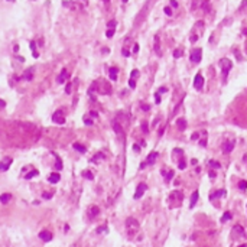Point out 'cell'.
I'll list each match as a JSON object with an SVG mask.
<instances>
[{
    "instance_id": "obj_32",
    "label": "cell",
    "mask_w": 247,
    "mask_h": 247,
    "mask_svg": "<svg viewBox=\"0 0 247 247\" xmlns=\"http://www.w3.org/2000/svg\"><path fill=\"white\" fill-rule=\"evenodd\" d=\"M114 130H116V133H119V134H123L121 126H120V124H117V123H114Z\"/></svg>"
},
{
    "instance_id": "obj_47",
    "label": "cell",
    "mask_w": 247,
    "mask_h": 247,
    "mask_svg": "<svg viewBox=\"0 0 247 247\" xmlns=\"http://www.w3.org/2000/svg\"><path fill=\"white\" fill-rule=\"evenodd\" d=\"M171 6H172V7H178V2H174V0H172V2H171Z\"/></svg>"
},
{
    "instance_id": "obj_39",
    "label": "cell",
    "mask_w": 247,
    "mask_h": 247,
    "mask_svg": "<svg viewBox=\"0 0 247 247\" xmlns=\"http://www.w3.org/2000/svg\"><path fill=\"white\" fill-rule=\"evenodd\" d=\"M129 87H130V88H134V87H136V80H132V78L129 80Z\"/></svg>"
},
{
    "instance_id": "obj_44",
    "label": "cell",
    "mask_w": 247,
    "mask_h": 247,
    "mask_svg": "<svg viewBox=\"0 0 247 247\" xmlns=\"http://www.w3.org/2000/svg\"><path fill=\"white\" fill-rule=\"evenodd\" d=\"M123 55H124V56H129V55H130V52H129V49H126V48L123 49Z\"/></svg>"
},
{
    "instance_id": "obj_36",
    "label": "cell",
    "mask_w": 247,
    "mask_h": 247,
    "mask_svg": "<svg viewBox=\"0 0 247 247\" xmlns=\"http://www.w3.org/2000/svg\"><path fill=\"white\" fill-rule=\"evenodd\" d=\"M181 55H182V49H175V51H174V56H175V58H179Z\"/></svg>"
},
{
    "instance_id": "obj_12",
    "label": "cell",
    "mask_w": 247,
    "mask_h": 247,
    "mask_svg": "<svg viewBox=\"0 0 247 247\" xmlns=\"http://www.w3.org/2000/svg\"><path fill=\"white\" fill-rule=\"evenodd\" d=\"M153 48H155V52H156L159 56L162 55V51H161V38L159 35H155V41H153Z\"/></svg>"
},
{
    "instance_id": "obj_29",
    "label": "cell",
    "mask_w": 247,
    "mask_h": 247,
    "mask_svg": "<svg viewBox=\"0 0 247 247\" xmlns=\"http://www.w3.org/2000/svg\"><path fill=\"white\" fill-rule=\"evenodd\" d=\"M30 48H32V54H33V56H39V54H38V51H36V45H35V42H32L30 43Z\"/></svg>"
},
{
    "instance_id": "obj_56",
    "label": "cell",
    "mask_w": 247,
    "mask_h": 247,
    "mask_svg": "<svg viewBox=\"0 0 247 247\" xmlns=\"http://www.w3.org/2000/svg\"><path fill=\"white\" fill-rule=\"evenodd\" d=\"M239 247H247V244H241V246H239Z\"/></svg>"
},
{
    "instance_id": "obj_45",
    "label": "cell",
    "mask_w": 247,
    "mask_h": 247,
    "mask_svg": "<svg viewBox=\"0 0 247 247\" xmlns=\"http://www.w3.org/2000/svg\"><path fill=\"white\" fill-rule=\"evenodd\" d=\"M165 91H168V88H166V87H161L157 93H165Z\"/></svg>"
},
{
    "instance_id": "obj_10",
    "label": "cell",
    "mask_w": 247,
    "mask_h": 247,
    "mask_svg": "<svg viewBox=\"0 0 247 247\" xmlns=\"http://www.w3.org/2000/svg\"><path fill=\"white\" fill-rule=\"evenodd\" d=\"M235 146V140H228V142H224L223 143V152L224 153H230V152H233Z\"/></svg>"
},
{
    "instance_id": "obj_7",
    "label": "cell",
    "mask_w": 247,
    "mask_h": 247,
    "mask_svg": "<svg viewBox=\"0 0 247 247\" xmlns=\"http://www.w3.org/2000/svg\"><path fill=\"white\" fill-rule=\"evenodd\" d=\"M146 189H147V185H146V184H143V182H140V184L137 185V188H136V192H134V199L142 198V197H143V194L146 192Z\"/></svg>"
},
{
    "instance_id": "obj_21",
    "label": "cell",
    "mask_w": 247,
    "mask_h": 247,
    "mask_svg": "<svg viewBox=\"0 0 247 247\" xmlns=\"http://www.w3.org/2000/svg\"><path fill=\"white\" fill-rule=\"evenodd\" d=\"M162 174H163V178H165V181L166 182H169L172 178H174V171L171 169V171H168V174L165 172V171H162Z\"/></svg>"
},
{
    "instance_id": "obj_53",
    "label": "cell",
    "mask_w": 247,
    "mask_h": 247,
    "mask_svg": "<svg viewBox=\"0 0 247 247\" xmlns=\"http://www.w3.org/2000/svg\"><path fill=\"white\" fill-rule=\"evenodd\" d=\"M133 149H134L136 152H139V151H140V146H139V145H134V146H133Z\"/></svg>"
},
{
    "instance_id": "obj_33",
    "label": "cell",
    "mask_w": 247,
    "mask_h": 247,
    "mask_svg": "<svg viewBox=\"0 0 247 247\" xmlns=\"http://www.w3.org/2000/svg\"><path fill=\"white\" fill-rule=\"evenodd\" d=\"M142 130H143L145 133L149 132V126H147V121H143V123H142Z\"/></svg>"
},
{
    "instance_id": "obj_19",
    "label": "cell",
    "mask_w": 247,
    "mask_h": 247,
    "mask_svg": "<svg viewBox=\"0 0 247 247\" xmlns=\"http://www.w3.org/2000/svg\"><path fill=\"white\" fill-rule=\"evenodd\" d=\"M10 199H12V195H10V194H2V195H0V202H2V204H7Z\"/></svg>"
},
{
    "instance_id": "obj_51",
    "label": "cell",
    "mask_w": 247,
    "mask_h": 247,
    "mask_svg": "<svg viewBox=\"0 0 247 247\" xmlns=\"http://www.w3.org/2000/svg\"><path fill=\"white\" fill-rule=\"evenodd\" d=\"M142 109L147 111V110H149V106H147V104H142Z\"/></svg>"
},
{
    "instance_id": "obj_46",
    "label": "cell",
    "mask_w": 247,
    "mask_h": 247,
    "mask_svg": "<svg viewBox=\"0 0 247 247\" xmlns=\"http://www.w3.org/2000/svg\"><path fill=\"white\" fill-rule=\"evenodd\" d=\"M84 121H85V124H91V123H93V120L87 119V117H84Z\"/></svg>"
},
{
    "instance_id": "obj_34",
    "label": "cell",
    "mask_w": 247,
    "mask_h": 247,
    "mask_svg": "<svg viewBox=\"0 0 247 247\" xmlns=\"http://www.w3.org/2000/svg\"><path fill=\"white\" fill-rule=\"evenodd\" d=\"M107 28L109 29H116V20H110L109 23H107Z\"/></svg>"
},
{
    "instance_id": "obj_41",
    "label": "cell",
    "mask_w": 247,
    "mask_h": 247,
    "mask_svg": "<svg viewBox=\"0 0 247 247\" xmlns=\"http://www.w3.org/2000/svg\"><path fill=\"white\" fill-rule=\"evenodd\" d=\"M165 13H166L168 16H172V9H171L169 6H166V7H165Z\"/></svg>"
},
{
    "instance_id": "obj_50",
    "label": "cell",
    "mask_w": 247,
    "mask_h": 247,
    "mask_svg": "<svg viewBox=\"0 0 247 247\" xmlns=\"http://www.w3.org/2000/svg\"><path fill=\"white\" fill-rule=\"evenodd\" d=\"M163 132H165V126H162V127H161V130H159V136H162V134H163Z\"/></svg>"
},
{
    "instance_id": "obj_14",
    "label": "cell",
    "mask_w": 247,
    "mask_h": 247,
    "mask_svg": "<svg viewBox=\"0 0 247 247\" xmlns=\"http://www.w3.org/2000/svg\"><path fill=\"white\" fill-rule=\"evenodd\" d=\"M68 78H69V74H68V71H66V69H62L56 80H58V83H61V84H62V83H65Z\"/></svg>"
},
{
    "instance_id": "obj_30",
    "label": "cell",
    "mask_w": 247,
    "mask_h": 247,
    "mask_svg": "<svg viewBox=\"0 0 247 247\" xmlns=\"http://www.w3.org/2000/svg\"><path fill=\"white\" fill-rule=\"evenodd\" d=\"M38 174H39V172H38L36 169H35V171H32V172H29V174H28V175H25V178H26V179H30V178H33V176H36Z\"/></svg>"
},
{
    "instance_id": "obj_3",
    "label": "cell",
    "mask_w": 247,
    "mask_h": 247,
    "mask_svg": "<svg viewBox=\"0 0 247 247\" xmlns=\"http://www.w3.org/2000/svg\"><path fill=\"white\" fill-rule=\"evenodd\" d=\"M126 230H127V233H129V235L130 237H133V235L136 234L139 231V223L134 220V218H127L126 220Z\"/></svg>"
},
{
    "instance_id": "obj_49",
    "label": "cell",
    "mask_w": 247,
    "mask_h": 247,
    "mask_svg": "<svg viewBox=\"0 0 247 247\" xmlns=\"http://www.w3.org/2000/svg\"><path fill=\"white\" fill-rule=\"evenodd\" d=\"M5 106H6V103L3 101V100H0V109H5Z\"/></svg>"
},
{
    "instance_id": "obj_31",
    "label": "cell",
    "mask_w": 247,
    "mask_h": 247,
    "mask_svg": "<svg viewBox=\"0 0 247 247\" xmlns=\"http://www.w3.org/2000/svg\"><path fill=\"white\" fill-rule=\"evenodd\" d=\"M83 175H84V176H85V178H87V179H93V178H94V175H93V172H90V171H84V172H83Z\"/></svg>"
},
{
    "instance_id": "obj_48",
    "label": "cell",
    "mask_w": 247,
    "mask_h": 247,
    "mask_svg": "<svg viewBox=\"0 0 247 247\" xmlns=\"http://www.w3.org/2000/svg\"><path fill=\"white\" fill-rule=\"evenodd\" d=\"M139 51V45L137 43H134V46H133V52H137Z\"/></svg>"
},
{
    "instance_id": "obj_24",
    "label": "cell",
    "mask_w": 247,
    "mask_h": 247,
    "mask_svg": "<svg viewBox=\"0 0 247 247\" xmlns=\"http://www.w3.org/2000/svg\"><path fill=\"white\" fill-rule=\"evenodd\" d=\"M223 195H225V191L224 189H220V191H215V192H212L210 195V198H215V197H223Z\"/></svg>"
},
{
    "instance_id": "obj_1",
    "label": "cell",
    "mask_w": 247,
    "mask_h": 247,
    "mask_svg": "<svg viewBox=\"0 0 247 247\" xmlns=\"http://www.w3.org/2000/svg\"><path fill=\"white\" fill-rule=\"evenodd\" d=\"M204 32V22L202 20H198V22H195L194 25L192 30H191V33H189V41L191 42H197L198 41V38L201 36V33Z\"/></svg>"
},
{
    "instance_id": "obj_13",
    "label": "cell",
    "mask_w": 247,
    "mask_h": 247,
    "mask_svg": "<svg viewBox=\"0 0 247 247\" xmlns=\"http://www.w3.org/2000/svg\"><path fill=\"white\" fill-rule=\"evenodd\" d=\"M39 237H41V240H43V241H51L52 240V233L48 231V230H42V231L39 233Z\"/></svg>"
},
{
    "instance_id": "obj_15",
    "label": "cell",
    "mask_w": 247,
    "mask_h": 247,
    "mask_svg": "<svg viewBox=\"0 0 247 247\" xmlns=\"http://www.w3.org/2000/svg\"><path fill=\"white\" fill-rule=\"evenodd\" d=\"M59 179H61L59 172H52V174L49 175V178H48V181L51 182V184H56V182H59Z\"/></svg>"
},
{
    "instance_id": "obj_2",
    "label": "cell",
    "mask_w": 247,
    "mask_h": 247,
    "mask_svg": "<svg viewBox=\"0 0 247 247\" xmlns=\"http://www.w3.org/2000/svg\"><path fill=\"white\" fill-rule=\"evenodd\" d=\"M93 90H97L98 93H101V94H110L111 93V85L109 83H106V81H96L90 91H93Z\"/></svg>"
},
{
    "instance_id": "obj_35",
    "label": "cell",
    "mask_w": 247,
    "mask_h": 247,
    "mask_svg": "<svg viewBox=\"0 0 247 247\" xmlns=\"http://www.w3.org/2000/svg\"><path fill=\"white\" fill-rule=\"evenodd\" d=\"M137 77H139V71H137V69H133V71H132V75H130V78H132V80H136Z\"/></svg>"
},
{
    "instance_id": "obj_38",
    "label": "cell",
    "mask_w": 247,
    "mask_h": 247,
    "mask_svg": "<svg viewBox=\"0 0 247 247\" xmlns=\"http://www.w3.org/2000/svg\"><path fill=\"white\" fill-rule=\"evenodd\" d=\"M187 168V163H185V161L181 157V161H179V169H185Z\"/></svg>"
},
{
    "instance_id": "obj_20",
    "label": "cell",
    "mask_w": 247,
    "mask_h": 247,
    "mask_svg": "<svg viewBox=\"0 0 247 247\" xmlns=\"http://www.w3.org/2000/svg\"><path fill=\"white\" fill-rule=\"evenodd\" d=\"M73 147L75 149V151L81 152V153H85V152H87V147H85L84 145H81V143H74Z\"/></svg>"
},
{
    "instance_id": "obj_22",
    "label": "cell",
    "mask_w": 247,
    "mask_h": 247,
    "mask_svg": "<svg viewBox=\"0 0 247 247\" xmlns=\"http://www.w3.org/2000/svg\"><path fill=\"white\" fill-rule=\"evenodd\" d=\"M197 201H198V191H194V192H192V197H191V204H189V207L192 208Z\"/></svg>"
},
{
    "instance_id": "obj_43",
    "label": "cell",
    "mask_w": 247,
    "mask_h": 247,
    "mask_svg": "<svg viewBox=\"0 0 247 247\" xmlns=\"http://www.w3.org/2000/svg\"><path fill=\"white\" fill-rule=\"evenodd\" d=\"M155 98H156V103H161V96H159V93H155Z\"/></svg>"
},
{
    "instance_id": "obj_26",
    "label": "cell",
    "mask_w": 247,
    "mask_h": 247,
    "mask_svg": "<svg viewBox=\"0 0 247 247\" xmlns=\"http://www.w3.org/2000/svg\"><path fill=\"white\" fill-rule=\"evenodd\" d=\"M233 233H240L241 237H244V235H246V234H244V230H243V227H241V225H235L234 228H233Z\"/></svg>"
},
{
    "instance_id": "obj_25",
    "label": "cell",
    "mask_w": 247,
    "mask_h": 247,
    "mask_svg": "<svg viewBox=\"0 0 247 247\" xmlns=\"http://www.w3.org/2000/svg\"><path fill=\"white\" fill-rule=\"evenodd\" d=\"M199 145L207 146V132H205V130H202V139L199 137Z\"/></svg>"
},
{
    "instance_id": "obj_16",
    "label": "cell",
    "mask_w": 247,
    "mask_h": 247,
    "mask_svg": "<svg viewBox=\"0 0 247 247\" xmlns=\"http://www.w3.org/2000/svg\"><path fill=\"white\" fill-rule=\"evenodd\" d=\"M117 73H119V69H117L116 66H111L109 69V75H110V80H111V81H116V80H117Z\"/></svg>"
},
{
    "instance_id": "obj_55",
    "label": "cell",
    "mask_w": 247,
    "mask_h": 247,
    "mask_svg": "<svg viewBox=\"0 0 247 247\" xmlns=\"http://www.w3.org/2000/svg\"><path fill=\"white\" fill-rule=\"evenodd\" d=\"M146 165H147V163H146V161H145V162H142V163H140V169H143Z\"/></svg>"
},
{
    "instance_id": "obj_11",
    "label": "cell",
    "mask_w": 247,
    "mask_h": 247,
    "mask_svg": "<svg viewBox=\"0 0 247 247\" xmlns=\"http://www.w3.org/2000/svg\"><path fill=\"white\" fill-rule=\"evenodd\" d=\"M10 165H12V159H10V157L3 159V161L0 162V171H2V172H6L7 169L10 168Z\"/></svg>"
},
{
    "instance_id": "obj_52",
    "label": "cell",
    "mask_w": 247,
    "mask_h": 247,
    "mask_svg": "<svg viewBox=\"0 0 247 247\" xmlns=\"http://www.w3.org/2000/svg\"><path fill=\"white\" fill-rule=\"evenodd\" d=\"M210 178H212V179L215 178V172H214V171H211L210 172Z\"/></svg>"
},
{
    "instance_id": "obj_40",
    "label": "cell",
    "mask_w": 247,
    "mask_h": 247,
    "mask_svg": "<svg viewBox=\"0 0 247 247\" xmlns=\"http://www.w3.org/2000/svg\"><path fill=\"white\" fill-rule=\"evenodd\" d=\"M211 166H214V168H220L221 165H220V162H217V161H211Z\"/></svg>"
},
{
    "instance_id": "obj_23",
    "label": "cell",
    "mask_w": 247,
    "mask_h": 247,
    "mask_svg": "<svg viewBox=\"0 0 247 247\" xmlns=\"http://www.w3.org/2000/svg\"><path fill=\"white\" fill-rule=\"evenodd\" d=\"M98 212H100V210H98V207H91V208H90V211H88V215H90V217L93 218V217H96V215H97V214H98Z\"/></svg>"
},
{
    "instance_id": "obj_27",
    "label": "cell",
    "mask_w": 247,
    "mask_h": 247,
    "mask_svg": "<svg viewBox=\"0 0 247 247\" xmlns=\"http://www.w3.org/2000/svg\"><path fill=\"white\" fill-rule=\"evenodd\" d=\"M231 217H233V215H231V212H224L223 217H221V221H223V223H224V221H228V220H231Z\"/></svg>"
},
{
    "instance_id": "obj_17",
    "label": "cell",
    "mask_w": 247,
    "mask_h": 247,
    "mask_svg": "<svg viewBox=\"0 0 247 247\" xmlns=\"http://www.w3.org/2000/svg\"><path fill=\"white\" fill-rule=\"evenodd\" d=\"M156 157H157V152H151V153H149V156H147V159H146V163H147V165L155 163Z\"/></svg>"
},
{
    "instance_id": "obj_42",
    "label": "cell",
    "mask_w": 247,
    "mask_h": 247,
    "mask_svg": "<svg viewBox=\"0 0 247 247\" xmlns=\"http://www.w3.org/2000/svg\"><path fill=\"white\" fill-rule=\"evenodd\" d=\"M52 195H54V194H52V192H43V195H42V197H43V198H46V199H49V198H51V197H52Z\"/></svg>"
},
{
    "instance_id": "obj_8",
    "label": "cell",
    "mask_w": 247,
    "mask_h": 247,
    "mask_svg": "<svg viewBox=\"0 0 247 247\" xmlns=\"http://www.w3.org/2000/svg\"><path fill=\"white\" fill-rule=\"evenodd\" d=\"M52 121L56 123V124H64L65 123V117H64V113L58 110V111H55L54 116H52Z\"/></svg>"
},
{
    "instance_id": "obj_28",
    "label": "cell",
    "mask_w": 247,
    "mask_h": 247,
    "mask_svg": "<svg viewBox=\"0 0 247 247\" xmlns=\"http://www.w3.org/2000/svg\"><path fill=\"white\" fill-rule=\"evenodd\" d=\"M239 188H240L241 191H244V189H247V181H244V179H241V181H239Z\"/></svg>"
},
{
    "instance_id": "obj_54",
    "label": "cell",
    "mask_w": 247,
    "mask_h": 247,
    "mask_svg": "<svg viewBox=\"0 0 247 247\" xmlns=\"http://www.w3.org/2000/svg\"><path fill=\"white\" fill-rule=\"evenodd\" d=\"M198 136H199V133H194V134H192V139L195 140V139H198Z\"/></svg>"
},
{
    "instance_id": "obj_9",
    "label": "cell",
    "mask_w": 247,
    "mask_h": 247,
    "mask_svg": "<svg viewBox=\"0 0 247 247\" xmlns=\"http://www.w3.org/2000/svg\"><path fill=\"white\" fill-rule=\"evenodd\" d=\"M194 87H195V90H198V91L204 87V77H202L199 73L197 74L195 78H194Z\"/></svg>"
},
{
    "instance_id": "obj_6",
    "label": "cell",
    "mask_w": 247,
    "mask_h": 247,
    "mask_svg": "<svg viewBox=\"0 0 247 247\" xmlns=\"http://www.w3.org/2000/svg\"><path fill=\"white\" fill-rule=\"evenodd\" d=\"M189 58H191V61H192L194 64H198L199 61H201V58H202V51H201V48L192 49L191 54H189Z\"/></svg>"
},
{
    "instance_id": "obj_5",
    "label": "cell",
    "mask_w": 247,
    "mask_h": 247,
    "mask_svg": "<svg viewBox=\"0 0 247 247\" xmlns=\"http://www.w3.org/2000/svg\"><path fill=\"white\" fill-rule=\"evenodd\" d=\"M220 65H221V69H223V80H225L227 75H228V71L233 66V62L227 59V58H223V59H220Z\"/></svg>"
},
{
    "instance_id": "obj_37",
    "label": "cell",
    "mask_w": 247,
    "mask_h": 247,
    "mask_svg": "<svg viewBox=\"0 0 247 247\" xmlns=\"http://www.w3.org/2000/svg\"><path fill=\"white\" fill-rule=\"evenodd\" d=\"M114 35V29H107V32H106V36L107 38H111Z\"/></svg>"
},
{
    "instance_id": "obj_4",
    "label": "cell",
    "mask_w": 247,
    "mask_h": 247,
    "mask_svg": "<svg viewBox=\"0 0 247 247\" xmlns=\"http://www.w3.org/2000/svg\"><path fill=\"white\" fill-rule=\"evenodd\" d=\"M182 199H184V194H182L181 191H174V192L169 195V202H171V207L181 205Z\"/></svg>"
},
{
    "instance_id": "obj_18",
    "label": "cell",
    "mask_w": 247,
    "mask_h": 247,
    "mask_svg": "<svg viewBox=\"0 0 247 247\" xmlns=\"http://www.w3.org/2000/svg\"><path fill=\"white\" fill-rule=\"evenodd\" d=\"M176 126H178L179 130H185L187 129V120L185 119H178L176 120Z\"/></svg>"
}]
</instances>
